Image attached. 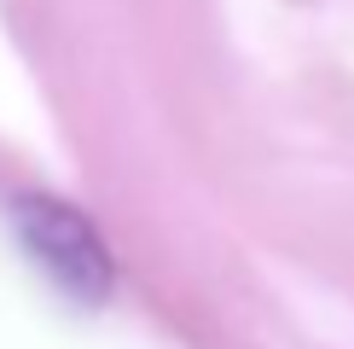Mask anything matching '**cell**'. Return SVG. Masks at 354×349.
<instances>
[{
  "label": "cell",
  "instance_id": "1",
  "mask_svg": "<svg viewBox=\"0 0 354 349\" xmlns=\"http://www.w3.org/2000/svg\"><path fill=\"white\" fill-rule=\"evenodd\" d=\"M12 227H18V244L29 251V262L70 303L99 309L116 291V262L99 244V233H93V222L82 210H70V204H58L47 193H18L12 198Z\"/></svg>",
  "mask_w": 354,
  "mask_h": 349
}]
</instances>
